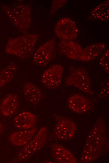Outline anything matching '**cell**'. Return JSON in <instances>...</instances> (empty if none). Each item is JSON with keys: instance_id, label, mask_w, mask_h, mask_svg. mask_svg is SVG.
I'll list each match as a JSON object with an SVG mask.
<instances>
[{"instance_id": "17", "label": "cell", "mask_w": 109, "mask_h": 163, "mask_svg": "<svg viewBox=\"0 0 109 163\" xmlns=\"http://www.w3.org/2000/svg\"><path fill=\"white\" fill-rule=\"evenodd\" d=\"M19 106V102L17 96L11 94L3 100L0 106L1 114L5 116L8 117L14 114Z\"/></svg>"}, {"instance_id": "8", "label": "cell", "mask_w": 109, "mask_h": 163, "mask_svg": "<svg viewBox=\"0 0 109 163\" xmlns=\"http://www.w3.org/2000/svg\"><path fill=\"white\" fill-rule=\"evenodd\" d=\"M56 36L62 41H74L77 37L79 30L75 22L68 17L62 18L55 27Z\"/></svg>"}, {"instance_id": "18", "label": "cell", "mask_w": 109, "mask_h": 163, "mask_svg": "<svg viewBox=\"0 0 109 163\" xmlns=\"http://www.w3.org/2000/svg\"><path fill=\"white\" fill-rule=\"evenodd\" d=\"M109 4V0H107L97 6L91 11L88 19L98 21H108Z\"/></svg>"}, {"instance_id": "22", "label": "cell", "mask_w": 109, "mask_h": 163, "mask_svg": "<svg viewBox=\"0 0 109 163\" xmlns=\"http://www.w3.org/2000/svg\"><path fill=\"white\" fill-rule=\"evenodd\" d=\"M109 83L97 95L98 98L105 97L109 95Z\"/></svg>"}, {"instance_id": "10", "label": "cell", "mask_w": 109, "mask_h": 163, "mask_svg": "<svg viewBox=\"0 0 109 163\" xmlns=\"http://www.w3.org/2000/svg\"><path fill=\"white\" fill-rule=\"evenodd\" d=\"M67 105L72 112L80 115L86 113L93 107L90 99L79 94H74L69 97Z\"/></svg>"}, {"instance_id": "16", "label": "cell", "mask_w": 109, "mask_h": 163, "mask_svg": "<svg viewBox=\"0 0 109 163\" xmlns=\"http://www.w3.org/2000/svg\"><path fill=\"white\" fill-rule=\"evenodd\" d=\"M23 92L26 101L34 105L38 104L43 97L42 93L40 89L29 82H26L23 84Z\"/></svg>"}, {"instance_id": "3", "label": "cell", "mask_w": 109, "mask_h": 163, "mask_svg": "<svg viewBox=\"0 0 109 163\" xmlns=\"http://www.w3.org/2000/svg\"><path fill=\"white\" fill-rule=\"evenodd\" d=\"M2 9L9 20L21 31L26 32L31 24V8L23 4L8 6L0 4Z\"/></svg>"}, {"instance_id": "6", "label": "cell", "mask_w": 109, "mask_h": 163, "mask_svg": "<svg viewBox=\"0 0 109 163\" xmlns=\"http://www.w3.org/2000/svg\"><path fill=\"white\" fill-rule=\"evenodd\" d=\"M69 71L65 80L66 86L75 87L87 94H94L91 88V78L85 68L70 66Z\"/></svg>"}, {"instance_id": "15", "label": "cell", "mask_w": 109, "mask_h": 163, "mask_svg": "<svg viewBox=\"0 0 109 163\" xmlns=\"http://www.w3.org/2000/svg\"><path fill=\"white\" fill-rule=\"evenodd\" d=\"M106 46L103 43L94 44L82 49L78 60L89 61L97 58L105 50Z\"/></svg>"}, {"instance_id": "7", "label": "cell", "mask_w": 109, "mask_h": 163, "mask_svg": "<svg viewBox=\"0 0 109 163\" xmlns=\"http://www.w3.org/2000/svg\"><path fill=\"white\" fill-rule=\"evenodd\" d=\"M55 40L51 39L40 46L34 53L33 61L36 65L41 67L47 65L55 57Z\"/></svg>"}, {"instance_id": "19", "label": "cell", "mask_w": 109, "mask_h": 163, "mask_svg": "<svg viewBox=\"0 0 109 163\" xmlns=\"http://www.w3.org/2000/svg\"><path fill=\"white\" fill-rule=\"evenodd\" d=\"M17 70L16 65L12 62L0 72V87L4 86L13 79Z\"/></svg>"}, {"instance_id": "24", "label": "cell", "mask_w": 109, "mask_h": 163, "mask_svg": "<svg viewBox=\"0 0 109 163\" xmlns=\"http://www.w3.org/2000/svg\"><path fill=\"white\" fill-rule=\"evenodd\" d=\"M44 163H52L53 162H52L51 161H48V160H46L44 161V162H43Z\"/></svg>"}, {"instance_id": "9", "label": "cell", "mask_w": 109, "mask_h": 163, "mask_svg": "<svg viewBox=\"0 0 109 163\" xmlns=\"http://www.w3.org/2000/svg\"><path fill=\"white\" fill-rule=\"evenodd\" d=\"M63 72L62 66L56 64L48 68L43 73L40 82L46 87L50 89H55L60 85Z\"/></svg>"}, {"instance_id": "1", "label": "cell", "mask_w": 109, "mask_h": 163, "mask_svg": "<svg viewBox=\"0 0 109 163\" xmlns=\"http://www.w3.org/2000/svg\"><path fill=\"white\" fill-rule=\"evenodd\" d=\"M109 148V142L103 117L96 120L88 134L80 162L90 163L105 154Z\"/></svg>"}, {"instance_id": "14", "label": "cell", "mask_w": 109, "mask_h": 163, "mask_svg": "<svg viewBox=\"0 0 109 163\" xmlns=\"http://www.w3.org/2000/svg\"><path fill=\"white\" fill-rule=\"evenodd\" d=\"M36 129L19 130L12 133L9 136L8 140L14 145L17 146H24L34 137Z\"/></svg>"}, {"instance_id": "11", "label": "cell", "mask_w": 109, "mask_h": 163, "mask_svg": "<svg viewBox=\"0 0 109 163\" xmlns=\"http://www.w3.org/2000/svg\"><path fill=\"white\" fill-rule=\"evenodd\" d=\"M52 157L59 163H76V160L72 154L63 146L55 143L50 145Z\"/></svg>"}, {"instance_id": "5", "label": "cell", "mask_w": 109, "mask_h": 163, "mask_svg": "<svg viewBox=\"0 0 109 163\" xmlns=\"http://www.w3.org/2000/svg\"><path fill=\"white\" fill-rule=\"evenodd\" d=\"M56 121L55 127L49 139L52 141H68L74 136L76 130L75 122L70 118L53 113Z\"/></svg>"}, {"instance_id": "20", "label": "cell", "mask_w": 109, "mask_h": 163, "mask_svg": "<svg viewBox=\"0 0 109 163\" xmlns=\"http://www.w3.org/2000/svg\"><path fill=\"white\" fill-rule=\"evenodd\" d=\"M109 50H106L101 55L98 60V63L103 69L107 73L109 72Z\"/></svg>"}, {"instance_id": "4", "label": "cell", "mask_w": 109, "mask_h": 163, "mask_svg": "<svg viewBox=\"0 0 109 163\" xmlns=\"http://www.w3.org/2000/svg\"><path fill=\"white\" fill-rule=\"evenodd\" d=\"M48 133L47 127L41 128L35 136L20 150L12 162L26 161L40 150L47 143Z\"/></svg>"}, {"instance_id": "12", "label": "cell", "mask_w": 109, "mask_h": 163, "mask_svg": "<svg viewBox=\"0 0 109 163\" xmlns=\"http://www.w3.org/2000/svg\"><path fill=\"white\" fill-rule=\"evenodd\" d=\"M38 117L34 113L27 111L18 113L14 118L13 124L17 128L28 129L35 126L38 122Z\"/></svg>"}, {"instance_id": "13", "label": "cell", "mask_w": 109, "mask_h": 163, "mask_svg": "<svg viewBox=\"0 0 109 163\" xmlns=\"http://www.w3.org/2000/svg\"><path fill=\"white\" fill-rule=\"evenodd\" d=\"M59 50L67 58L78 60L82 50L79 44L74 41L61 40L58 43Z\"/></svg>"}, {"instance_id": "23", "label": "cell", "mask_w": 109, "mask_h": 163, "mask_svg": "<svg viewBox=\"0 0 109 163\" xmlns=\"http://www.w3.org/2000/svg\"><path fill=\"white\" fill-rule=\"evenodd\" d=\"M3 128L2 124L0 123V134L3 131Z\"/></svg>"}, {"instance_id": "21", "label": "cell", "mask_w": 109, "mask_h": 163, "mask_svg": "<svg viewBox=\"0 0 109 163\" xmlns=\"http://www.w3.org/2000/svg\"><path fill=\"white\" fill-rule=\"evenodd\" d=\"M67 0H54L52 1L50 11V14H54L58 11L63 7L66 3Z\"/></svg>"}, {"instance_id": "2", "label": "cell", "mask_w": 109, "mask_h": 163, "mask_svg": "<svg viewBox=\"0 0 109 163\" xmlns=\"http://www.w3.org/2000/svg\"><path fill=\"white\" fill-rule=\"evenodd\" d=\"M39 35L36 34H26L16 38L9 39L5 52L21 59L31 56L35 52Z\"/></svg>"}]
</instances>
